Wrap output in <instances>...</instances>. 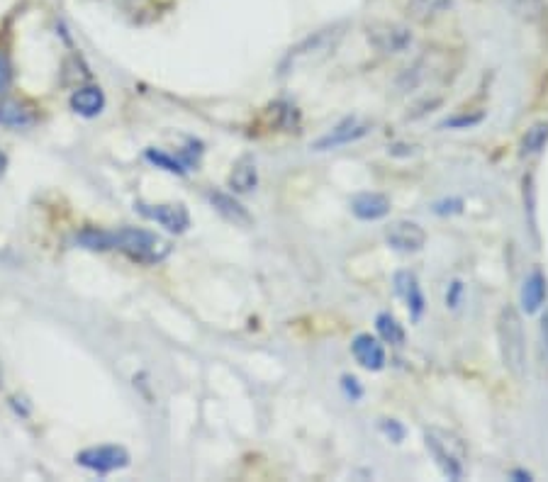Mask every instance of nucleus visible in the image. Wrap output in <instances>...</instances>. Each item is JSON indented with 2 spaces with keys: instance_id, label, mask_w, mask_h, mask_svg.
<instances>
[{
  "instance_id": "f257e3e1",
  "label": "nucleus",
  "mask_w": 548,
  "mask_h": 482,
  "mask_svg": "<svg viewBox=\"0 0 548 482\" xmlns=\"http://www.w3.org/2000/svg\"><path fill=\"white\" fill-rule=\"evenodd\" d=\"M83 249L93 251H120L137 263H161L171 254V244L159 234L137 227L120 229H86L76 237Z\"/></svg>"
},
{
  "instance_id": "f03ea898",
  "label": "nucleus",
  "mask_w": 548,
  "mask_h": 482,
  "mask_svg": "<svg viewBox=\"0 0 548 482\" xmlns=\"http://www.w3.org/2000/svg\"><path fill=\"white\" fill-rule=\"evenodd\" d=\"M346 30H349V22H332V25H324L320 30L310 32L305 39H300L295 47L285 52L281 61V76L327 61L339 49L341 39L346 37Z\"/></svg>"
},
{
  "instance_id": "7ed1b4c3",
  "label": "nucleus",
  "mask_w": 548,
  "mask_h": 482,
  "mask_svg": "<svg viewBox=\"0 0 548 482\" xmlns=\"http://www.w3.org/2000/svg\"><path fill=\"white\" fill-rule=\"evenodd\" d=\"M497 349L502 366L514 378H522L527 368V336H524L522 315L514 305H505L497 315Z\"/></svg>"
},
{
  "instance_id": "20e7f679",
  "label": "nucleus",
  "mask_w": 548,
  "mask_h": 482,
  "mask_svg": "<svg viewBox=\"0 0 548 482\" xmlns=\"http://www.w3.org/2000/svg\"><path fill=\"white\" fill-rule=\"evenodd\" d=\"M424 446L432 453L434 463L439 465L441 475L449 480H463L466 475L468 448L463 439L454 431H446L439 427L424 429Z\"/></svg>"
},
{
  "instance_id": "39448f33",
  "label": "nucleus",
  "mask_w": 548,
  "mask_h": 482,
  "mask_svg": "<svg viewBox=\"0 0 548 482\" xmlns=\"http://www.w3.org/2000/svg\"><path fill=\"white\" fill-rule=\"evenodd\" d=\"M368 42H371L373 49H378L380 54H402L412 47L415 42V35L407 25L402 22H373L366 30Z\"/></svg>"
},
{
  "instance_id": "423d86ee",
  "label": "nucleus",
  "mask_w": 548,
  "mask_h": 482,
  "mask_svg": "<svg viewBox=\"0 0 548 482\" xmlns=\"http://www.w3.org/2000/svg\"><path fill=\"white\" fill-rule=\"evenodd\" d=\"M368 134H371V122H361L356 115H349L344 117L339 125H334L327 134H322V137L312 144V151H332L346 147V144L361 142Z\"/></svg>"
},
{
  "instance_id": "0eeeda50",
  "label": "nucleus",
  "mask_w": 548,
  "mask_h": 482,
  "mask_svg": "<svg viewBox=\"0 0 548 482\" xmlns=\"http://www.w3.org/2000/svg\"><path fill=\"white\" fill-rule=\"evenodd\" d=\"M385 241L400 254H419L427 246V232L419 222L395 220L385 227Z\"/></svg>"
},
{
  "instance_id": "6e6552de",
  "label": "nucleus",
  "mask_w": 548,
  "mask_h": 482,
  "mask_svg": "<svg viewBox=\"0 0 548 482\" xmlns=\"http://www.w3.org/2000/svg\"><path fill=\"white\" fill-rule=\"evenodd\" d=\"M78 465L93 470V473H115V470H122L130 465V453L122 446H95L86 448L76 456Z\"/></svg>"
},
{
  "instance_id": "1a4fd4ad",
  "label": "nucleus",
  "mask_w": 548,
  "mask_h": 482,
  "mask_svg": "<svg viewBox=\"0 0 548 482\" xmlns=\"http://www.w3.org/2000/svg\"><path fill=\"white\" fill-rule=\"evenodd\" d=\"M139 215H144L147 220H152L164 227L166 232L171 234H183L188 232L190 227V212L186 210V205L181 203H159V205H149V203H139L137 205Z\"/></svg>"
},
{
  "instance_id": "9d476101",
  "label": "nucleus",
  "mask_w": 548,
  "mask_h": 482,
  "mask_svg": "<svg viewBox=\"0 0 548 482\" xmlns=\"http://www.w3.org/2000/svg\"><path fill=\"white\" fill-rule=\"evenodd\" d=\"M351 353H354L356 363H359L363 371L380 373L385 368V363H388V353H385L383 341L368 332L354 336V341H351Z\"/></svg>"
},
{
  "instance_id": "9b49d317",
  "label": "nucleus",
  "mask_w": 548,
  "mask_h": 482,
  "mask_svg": "<svg viewBox=\"0 0 548 482\" xmlns=\"http://www.w3.org/2000/svg\"><path fill=\"white\" fill-rule=\"evenodd\" d=\"M395 285V293L400 297L402 302L407 305V310H410V317L422 319L424 310H427V297L422 293V285H419V278L415 271H397L393 278Z\"/></svg>"
},
{
  "instance_id": "f8f14e48",
  "label": "nucleus",
  "mask_w": 548,
  "mask_h": 482,
  "mask_svg": "<svg viewBox=\"0 0 548 482\" xmlns=\"http://www.w3.org/2000/svg\"><path fill=\"white\" fill-rule=\"evenodd\" d=\"M351 212L356 220L361 222H378L385 220L393 210V200L385 193H376V190H366V193H356L351 198Z\"/></svg>"
},
{
  "instance_id": "ddd939ff",
  "label": "nucleus",
  "mask_w": 548,
  "mask_h": 482,
  "mask_svg": "<svg viewBox=\"0 0 548 482\" xmlns=\"http://www.w3.org/2000/svg\"><path fill=\"white\" fill-rule=\"evenodd\" d=\"M548 297V280L541 268H534L527 278H524L522 290H519V305L527 315H536L544 307Z\"/></svg>"
},
{
  "instance_id": "4468645a",
  "label": "nucleus",
  "mask_w": 548,
  "mask_h": 482,
  "mask_svg": "<svg viewBox=\"0 0 548 482\" xmlns=\"http://www.w3.org/2000/svg\"><path fill=\"white\" fill-rule=\"evenodd\" d=\"M147 161L149 164H154L156 168H164V171L176 173V176H186V173L193 168L198 161L193 159V154L190 151H183V154H169V151H161V149H147Z\"/></svg>"
},
{
  "instance_id": "2eb2a0df",
  "label": "nucleus",
  "mask_w": 548,
  "mask_h": 482,
  "mask_svg": "<svg viewBox=\"0 0 548 482\" xmlns=\"http://www.w3.org/2000/svg\"><path fill=\"white\" fill-rule=\"evenodd\" d=\"M210 203L217 212H220L222 217H225V220L239 224V227H249V224H251L249 210H246V207L239 203V200H234L232 195L215 190V193H210Z\"/></svg>"
},
{
  "instance_id": "dca6fc26",
  "label": "nucleus",
  "mask_w": 548,
  "mask_h": 482,
  "mask_svg": "<svg viewBox=\"0 0 548 482\" xmlns=\"http://www.w3.org/2000/svg\"><path fill=\"white\" fill-rule=\"evenodd\" d=\"M71 108H74L78 115L83 117H95L100 115L105 108V95L100 88L95 86H86V88H78V91L71 95Z\"/></svg>"
},
{
  "instance_id": "f3484780",
  "label": "nucleus",
  "mask_w": 548,
  "mask_h": 482,
  "mask_svg": "<svg viewBox=\"0 0 548 482\" xmlns=\"http://www.w3.org/2000/svg\"><path fill=\"white\" fill-rule=\"evenodd\" d=\"M259 183V171H256V164L251 156H244L234 171L229 173V188L237 190V193H251Z\"/></svg>"
},
{
  "instance_id": "a211bd4d",
  "label": "nucleus",
  "mask_w": 548,
  "mask_h": 482,
  "mask_svg": "<svg viewBox=\"0 0 548 482\" xmlns=\"http://www.w3.org/2000/svg\"><path fill=\"white\" fill-rule=\"evenodd\" d=\"M0 125L15 127V130H25V127L35 125V115L27 110L18 100H3L0 103Z\"/></svg>"
},
{
  "instance_id": "6ab92c4d",
  "label": "nucleus",
  "mask_w": 548,
  "mask_h": 482,
  "mask_svg": "<svg viewBox=\"0 0 548 482\" xmlns=\"http://www.w3.org/2000/svg\"><path fill=\"white\" fill-rule=\"evenodd\" d=\"M376 332L383 344H393V346L405 344V336H407L405 327L397 322L393 312H380V315L376 317Z\"/></svg>"
},
{
  "instance_id": "aec40b11",
  "label": "nucleus",
  "mask_w": 548,
  "mask_h": 482,
  "mask_svg": "<svg viewBox=\"0 0 548 482\" xmlns=\"http://www.w3.org/2000/svg\"><path fill=\"white\" fill-rule=\"evenodd\" d=\"M548 144V122H536L524 132L522 142H519V154L522 156H536L546 149Z\"/></svg>"
},
{
  "instance_id": "412c9836",
  "label": "nucleus",
  "mask_w": 548,
  "mask_h": 482,
  "mask_svg": "<svg viewBox=\"0 0 548 482\" xmlns=\"http://www.w3.org/2000/svg\"><path fill=\"white\" fill-rule=\"evenodd\" d=\"M451 8V0H407V13L419 22H429L439 18L441 13Z\"/></svg>"
},
{
  "instance_id": "4be33fe9",
  "label": "nucleus",
  "mask_w": 548,
  "mask_h": 482,
  "mask_svg": "<svg viewBox=\"0 0 548 482\" xmlns=\"http://www.w3.org/2000/svg\"><path fill=\"white\" fill-rule=\"evenodd\" d=\"M483 120L485 112H473V115L463 112V115H454L449 117V120L441 122L439 130H471V127H478Z\"/></svg>"
},
{
  "instance_id": "5701e85b",
  "label": "nucleus",
  "mask_w": 548,
  "mask_h": 482,
  "mask_svg": "<svg viewBox=\"0 0 548 482\" xmlns=\"http://www.w3.org/2000/svg\"><path fill=\"white\" fill-rule=\"evenodd\" d=\"M505 5L522 20H536L541 13V0H505Z\"/></svg>"
},
{
  "instance_id": "b1692460",
  "label": "nucleus",
  "mask_w": 548,
  "mask_h": 482,
  "mask_svg": "<svg viewBox=\"0 0 548 482\" xmlns=\"http://www.w3.org/2000/svg\"><path fill=\"white\" fill-rule=\"evenodd\" d=\"M380 429H383V434L388 436L390 441H395V444H400V441L405 439V427H402L397 419H383V422H380Z\"/></svg>"
},
{
  "instance_id": "393cba45",
  "label": "nucleus",
  "mask_w": 548,
  "mask_h": 482,
  "mask_svg": "<svg viewBox=\"0 0 548 482\" xmlns=\"http://www.w3.org/2000/svg\"><path fill=\"white\" fill-rule=\"evenodd\" d=\"M341 388L346 390V395H349L351 400H359V397L363 395V388L359 385V380L354 378V375H344V378H341Z\"/></svg>"
},
{
  "instance_id": "a878e982",
  "label": "nucleus",
  "mask_w": 548,
  "mask_h": 482,
  "mask_svg": "<svg viewBox=\"0 0 548 482\" xmlns=\"http://www.w3.org/2000/svg\"><path fill=\"white\" fill-rule=\"evenodd\" d=\"M461 295H463V283L461 280H454L446 290V307H458L461 305Z\"/></svg>"
},
{
  "instance_id": "bb28decb",
  "label": "nucleus",
  "mask_w": 548,
  "mask_h": 482,
  "mask_svg": "<svg viewBox=\"0 0 548 482\" xmlns=\"http://www.w3.org/2000/svg\"><path fill=\"white\" fill-rule=\"evenodd\" d=\"M10 83V66L5 61V56H0V91H5V86Z\"/></svg>"
},
{
  "instance_id": "cd10ccee",
  "label": "nucleus",
  "mask_w": 548,
  "mask_h": 482,
  "mask_svg": "<svg viewBox=\"0 0 548 482\" xmlns=\"http://www.w3.org/2000/svg\"><path fill=\"white\" fill-rule=\"evenodd\" d=\"M541 346H544V356L548 361V312H546V317L541 319Z\"/></svg>"
},
{
  "instance_id": "c85d7f7f",
  "label": "nucleus",
  "mask_w": 548,
  "mask_h": 482,
  "mask_svg": "<svg viewBox=\"0 0 548 482\" xmlns=\"http://www.w3.org/2000/svg\"><path fill=\"white\" fill-rule=\"evenodd\" d=\"M510 478L517 480V482H529V480H534V475H531L529 470H512Z\"/></svg>"
},
{
  "instance_id": "c756f323",
  "label": "nucleus",
  "mask_w": 548,
  "mask_h": 482,
  "mask_svg": "<svg viewBox=\"0 0 548 482\" xmlns=\"http://www.w3.org/2000/svg\"><path fill=\"white\" fill-rule=\"evenodd\" d=\"M0 385H3V368H0Z\"/></svg>"
}]
</instances>
